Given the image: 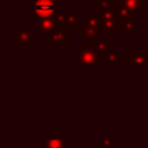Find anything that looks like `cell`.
Listing matches in <instances>:
<instances>
[{"label":"cell","mask_w":148,"mask_h":148,"mask_svg":"<svg viewBox=\"0 0 148 148\" xmlns=\"http://www.w3.org/2000/svg\"><path fill=\"white\" fill-rule=\"evenodd\" d=\"M101 16L99 13H84L83 14V25L90 28H99Z\"/></svg>","instance_id":"12"},{"label":"cell","mask_w":148,"mask_h":148,"mask_svg":"<svg viewBox=\"0 0 148 148\" xmlns=\"http://www.w3.org/2000/svg\"><path fill=\"white\" fill-rule=\"evenodd\" d=\"M59 28L54 16L46 18H38L36 22V34L37 35H47L53 29Z\"/></svg>","instance_id":"8"},{"label":"cell","mask_w":148,"mask_h":148,"mask_svg":"<svg viewBox=\"0 0 148 148\" xmlns=\"http://www.w3.org/2000/svg\"><path fill=\"white\" fill-rule=\"evenodd\" d=\"M116 2L124 5L132 13H136V14L142 13V0H116Z\"/></svg>","instance_id":"14"},{"label":"cell","mask_w":148,"mask_h":148,"mask_svg":"<svg viewBox=\"0 0 148 148\" xmlns=\"http://www.w3.org/2000/svg\"><path fill=\"white\" fill-rule=\"evenodd\" d=\"M59 9V5L52 0H31V17L46 18L52 17Z\"/></svg>","instance_id":"1"},{"label":"cell","mask_w":148,"mask_h":148,"mask_svg":"<svg viewBox=\"0 0 148 148\" xmlns=\"http://www.w3.org/2000/svg\"><path fill=\"white\" fill-rule=\"evenodd\" d=\"M99 148H117V141L114 139H101Z\"/></svg>","instance_id":"17"},{"label":"cell","mask_w":148,"mask_h":148,"mask_svg":"<svg viewBox=\"0 0 148 148\" xmlns=\"http://www.w3.org/2000/svg\"><path fill=\"white\" fill-rule=\"evenodd\" d=\"M127 66H148V51L147 50H132L126 56Z\"/></svg>","instance_id":"7"},{"label":"cell","mask_w":148,"mask_h":148,"mask_svg":"<svg viewBox=\"0 0 148 148\" xmlns=\"http://www.w3.org/2000/svg\"><path fill=\"white\" fill-rule=\"evenodd\" d=\"M37 38V34H34L31 29L27 28L25 23H22L20 28L16 29V39L15 43L22 51L27 50V46H30L32 42Z\"/></svg>","instance_id":"5"},{"label":"cell","mask_w":148,"mask_h":148,"mask_svg":"<svg viewBox=\"0 0 148 148\" xmlns=\"http://www.w3.org/2000/svg\"><path fill=\"white\" fill-rule=\"evenodd\" d=\"M69 3H83L86 0H67Z\"/></svg>","instance_id":"18"},{"label":"cell","mask_w":148,"mask_h":148,"mask_svg":"<svg viewBox=\"0 0 148 148\" xmlns=\"http://www.w3.org/2000/svg\"><path fill=\"white\" fill-rule=\"evenodd\" d=\"M52 1H56L58 5H60V3H62V2H64V0H52Z\"/></svg>","instance_id":"20"},{"label":"cell","mask_w":148,"mask_h":148,"mask_svg":"<svg viewBox=\"0 0 148 148\" xmlns=\"http://www.w3.org/2000/svg\"><path fill=\"white\" fill-rule=\"evenodd\" d=\"M54 18L59 28L66 29H80L81 24L79 23L80 14L74 12L71 7H59L58 12L54 15Z\"/></svg>","instance_id":"2"},{"label":"cell","mask_w":148,"mask_h":148,"mask_svg":"<svg viewBox=\"0 0 148 148\" xmlns=\"http://www.w3.org/2000/svg\"><path fill=\"white\" fill-rule=\"evenodd\" d=\"M101 23L99 32L101 35H114L118 30L116 22V9H102L99 10Z\"/></svg>","instance_id":"4"},{"label":"cell","mask_w":148,"mask_h":148,"mask_svg":"<svg viewBox=\"0 0 148 148\" xmlns=\"http://www.w3.org/2000/svg\"><path fill=\"white\" fill-rule=\"evenodd\" d=\"M90 46H92L97 51V53L99 56H105L111 50V40L110 39H102V38H99L98 40L91 43Z\"/></svg>","instance_id":"11"},{"label":"cell","mask_w":148,"mask_h":148,"mask_svg":"<svg viewBox=\"0 0 148 148\" xmlns=\"http://www.w3.org/2000/svg\"><path fill=\"white\" fill-rule=\"evenodd\" d=\"M104 65L105 66H120L121 65V50H110L104 56Z\"/></svg>","instance_id":"10"},{"label":"cell","mask_w":148,"mask_h":148,"mask_svg":"<svg viewBox=\"0 0 148 148\" xmlns=\"http://www.w3.org/2000/svg\"><path fill=\"white\" fill-rule=\"evenodd\" d=\"M117 3V2H116ZM132 12L125 7L124 5H120V3H117V7H116V22H117V27L118 29L120 28L121 23H124L125 21L132 18Z\"/></svg>","instance_id":"9"},{"label":"cell","mask_w":148,"mask_h":148,"mask_svg":"<svg viewBox=\"0 0 148 148\" xmlns=\"http://www.w3.org/2000/svg\"><path fill=\"white\" fill-rule=\"evenodd\" d=\"M136 22L138 20L136 18H130L127 21H125L124 23H121L119 30L123 35H136L138 34V30H136Z\"/></svg>","instance_id":"13"},{"label":"cell","mask_w":148,"mask_h":148,"mask_svg":"<svg viewBox=\"0 0 148 148\" xmlns=\"http://www.w3.org/2000/svg\"><path fill=\"white\" fill-rule=\"evenodd\" d=\"M43 146L44 148H69L66 139H45Z\"/></svg>","instance_id":"15"},{"label":"cell","mask_w":148,"mask_h":148,"mask_svg":"<svg viewBox=\"0 0 148 148\" xmlns=\"http://www.w3.org/2000/svg\"><path fill=\"white\" fill-rule=\"evenodd\" d=\"M47 45H68L69 44V29L56 28L46 35Z\"/></svg>","instance_id":"6"},{"label":"cell","mask_w":148,"mask_h":148,"mask_svg":"<svg viewBox=\"0 0 148 148\" xmlns=\"http://www.w3.org/2000/svg\"><path fill=\"white\" fill-rule=\"evenodd\" d=\"M120 148H138L136 145H132V146H128V145H121Z\"/></svg>","instance_id":"19"},{"label":"cell","mask_w":148,"mask_h":148,"mask_svg":"<svg viewBox=\"0 0 148 148\" xmlns=\"http://www.w3.org/2000/svg\"><path fill=\"white\" fill-rule=\"evenodd\" d=\"M73 60L77 61L80 66H99L101 59L97 51L86 44L79 45V53L76 56H73Z\"/></svg>","instance_id":"3"},{"label":"cell","mask_w":148,"mask_h":148,"mask_svg":"<svg viewBox=\"0 0 148 148\" xmlns=\"http://www.w3.org/2000/svg\"><path fill=\"white\" fill-rule=\"evenodd\" d=\"M94 7L102 10V9H116L117 3L116 1L111 0H94Z\"/></svg>","instance_id":"16"}]
</instances>
